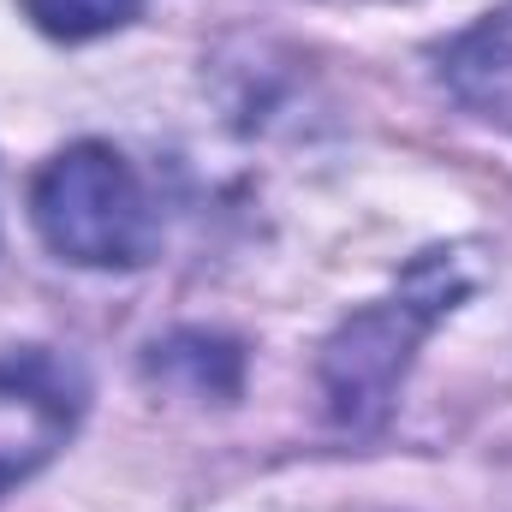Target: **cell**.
I'll return each mask as SVG.
<instances>
[{
	"mask_svg": "<svg viewBox=\"0 0 512 512\" xmlns=\"http://www.w3.org/2000/svg\"><path fill=\"white\" fill-rule=\"evenodd\" d=\"M477 286V274L465 268L459 251H429L405 286L358 310L322 352V387H328V411L346 423V429H376L393 405V393L411 370V352L417 340Z\"/></svg>",
	"mask_w": 512,
	"mask_h": 512,
	"instance_id": "1",
	"label": "cell"
},
{
	"mask_svg": "<svg viewBox=\"0 0 512 512\" xmlns=\"http://www.w3.org/2000/svg\"><path fill=\"white\" fill-rule=\"evenodd\" d=\"M42 245L78 268H143L161 245V215L120 149L72 143L30 185Z\"/></svg>",
	"mask_w": 512,
	"mask_h": 512,
	"instance_id": "2",
	"label": "cell"
},
{
	"mask_svg": "<svg viewBox=\"0 0 512 512\" xmlns=\"http://www.w3.org/2000/svg\"><path fill=\"white\" fill-rule=\"evenodd\" d=\"M84 399V370L54 346H0V495L72 441Z\"/></svg>",
	"mask_w": 512,
	"mask_h": 512,
	"instance_id": "3",
	"label": "cell"
},
{
	"mask_svg": "<svg viewBox=\"0 0 512 512\" xmlns=\"http://www.w3.org/2000/svg\"><path fill=\"white\" fill-rule=\"evenodd\" d=\"M441 78L477 120L512 131V0L447 42Z\"/></svg>",
	"mask_w": 512,
	"mask_h": 512,
	"instance_id": "4",
	"label": "cell"
},
{
	"mask_svg": "<svg viewBox=\"0 0 512 512\" xmlns=\"http://www.w3.org/2000/svg\"><path fill=\"white\" fill-rule=\"evenodd\" d=\"M24 12L36 18V30L60 36V42H90L131 24L143 12V0H24Z\"/></svg>",
	"mask_w": 512,
	"mask_h": 512,
	"instance_id": "5",
	"label": "cell"
}]
</instances>
